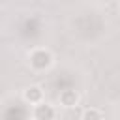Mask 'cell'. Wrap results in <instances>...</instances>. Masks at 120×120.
<instances>
[{
    "instance_id": "4",
    "label": "cell",
    "mask_w": 120,
    "mask_h": 120,
    "mask_svg": "<svg viewBox=\"0 0 120 120\" xmlns=\"http://www.w3.org/2000/svg\"><path fill=\"white\" fill-rule=\"evenodd\" d=\"M82 120H103V114L98 109H86L82 112Z\"/></svg>"
},
{
    "instance_id": "2",
    "label": "cell",
    "mask_w": 120,
    "mask_h": 120,
    "mask_svg": "<svg viewBox=\"0 0 120 120\" xmlns=\"http://www.w3.org/2000/svg\"><path fill=\"white\" fill-rule=\"evenodd\" d=\"M41 88L39 86H30V88H26V92H24V99L26 101H30V103H39L41 101Z\"/></svg>"
},
{
    "instance_id": "1",
    "label": "cell",
    "mask_w": 120,
    "mask_h": 120,
    "mask_svg": "<svg viewBox=\"0 0 120 120\" xmlns=\"http://www.w3.org/2000/svg\"><path fill=\"white\" fill-rule=\"evenodd\" d=\"M52 114H54V111H52L47 103H39V105L36 107L34 118H36V120H52Z\"/></svg>"
},
{
    "instance_id": "3",
    "label": "cell",
    "mask_w": 120,
    "mask_h": 120,
    "mask_svg": "<svg viewBox=\"0 0 120 120\" xmlns=\"http://www.w3.org/2000/svg\"><path fill=\"white\" fill-rule=\"evenodd\" d=\"M77 99H79V96H77V92H75V90H66V92H62V94H60V101H62V105H66V107L75 105V103H77Z\"/></svg>"
}]
</instances>
